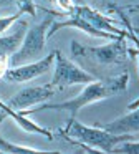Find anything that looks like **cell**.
Segmentation results:
<instances>
[{
  "label": "cell",
  "instance_id": "cell-1",
  "mask_svg": "<svg viewBox=\"0 0 139 154\" xmlns=\"http://www.w3.org/2000/svg\"><path fill=\"white\" fill-rule=\"evenodd\" d=\"M128 81H129V76L128 73H121L118 76H113V78H108L104 81H91V83L85 85L81 91L76 94L75 98L71 100H66L63 103H45L42 106H36V108H30V109H25V111H20L23 114H32V113H40V111H48V109H55V111H68L70 113V119H68V124L73 123L76 119V114L81 108L88 106L91 103H96V101H101V100H106L109 96H114V94H121L126 91L128 88Z\"/></svg>",
  "mask_w": 139,
  "mask_h": 154
},
{
  "label": "cell",
  "instance_id": "cell-2",
  "mask_svg": "<svg viewBox=\"0 0 139 154\" xmlns=\"http://www.w3.org/2000/svg\"><path fill=\"white\" fill-rule=\"evenodd\" d=\"M63 134L70 143H79L81 146H88L89 151L99 152H113L116 146L134 139L132 133H111L101 126H85L76 119L65 128Z\"/></svg>",
  "mask_w": 139,
  "mask_h": 154
},
{
  "label": "cell",
  "instance_id": "cell-3",
  "mask_svg": "<svg viewBox=\"0 0 139 154\" xmlns=\"http://www.w3.org/2000/svg\"><path fill=\"white\" fill-rule=\"evenodd\" d=\"M56 15H65V14H56V12H48L45 18L40 23L33 25L28 28L23 43L15 53L10 57V68L12 66H18L23 63H30V61H36L40 60L43 50H45V43H46V37H48V30L53 25Z\"/></svg>",
  "mask_w": 139,
  "mask_h": 154
},
{
  "label": "cell",
  "instance_id": "cell-4",
  "mask_svg": "<svg viewBox=\"0 0 139 154\" xmlns=\"http://www.w3.org/2000/svg\"><path fill=\"white\" fill-rule=\"evenodd\" d=\"M71 51L75 57H83L93 60L99 65H118L128 58L129 48L126 43V37H118L108 45L101 47H83L78 42H71Z\"/></svg>",
  "mask_w": 139,
  "mask_h": 154
},
{
  "label": "cell",
  "instance_id": "cell-5",
  "mask_svg": "<svg viewBox=\"0 0 139 154\" xmlns=\"http://www.w3.org/2000/svg\"><path fill=\"white\" fill-rule=\"evenodd\" d=\"M53 66H55V73H53L51 85L56 90H63L71 85H88L96 80L91 73L85 71L76 63L65 58L61 51L58 50H55V65Z\"/></svg>",
  "mask_w": 139,
  "mask_h": 154
},
{
  "label": "cell",
  "instance_id": "cell-6",
  "mask_svg": "<svg viewBox=\"0 0 139 154\" xmlns=\"http://www.w3.org/2000/svg\"><path fill=\"white\" fill-rule=\"evenodd\" d=\"M53 65H55V51H51V53H48L46 57L40 58L36 61H30V63L8 68L5 80L12 81V83H26V81L35 80V78L45 75L46 71H50Z\"/></svg>",
  "mask_w": 139,
  "mask_h": 154
},
{
  "label": "cell",
  "instance_id": "cell-7",
  "mask_svg": "<svg viewBox=\"0 0 139 154\" xmlns=\"http://www.w3.org/2000/svg\"><path fill=\"white\" fill-rule=\"evenodd\" d=\"M56 91L58 90H56L51 83L42 85V86H28V88L20 90L15 96L10 98V100L7 101V104L15 111H25V109H28L30 106L45 103L46 100L55 96Z\"/></svg>",
  "mask_w": 139,
  "mask_h": 154
},
{
  "label": "cell",
  "instance_id": "cell-8",
  "mask_svg": "<svg viewBox=\"0 0 139 154\" xmlns=\"http://www.w3.org/2000/svg\"><path fill=\"white\" fill-rule=\"evenodd\" d=\"M68 15H76V17L86 20L88 23H91L93 27L99 28V30H104L108 33H113L116 37H126L128 38V30H122L119 28V23L113 18L106 17L104 14L94 10V8L88 7V5H75L73 10L70 12Z\"/></svg>",
  "mask_w": 139,
  "mask_h": 154
},
{
  "label": "cell",
  "instance_id": "cell-9",
  "mask_svg": "<svg viewBox=\"0 0 139 154\" xmlns=\"http://www.w3.org/2000/svg\"><path fill=\"white\" fill-rule=\"evenodd\" d=\"M26 32H28V22L18 20L15 23V30L8 35H0V55L10 58L23 43Z\"/></svg>",
  "mask_w": 139,
  "mask_h": 154
},
{
  "label": "cell",
  "instance_id": "cell-10",
  "mask_svg": "<svg viewBox=\"0 0 139 154\" xmlns=\"http://www.w3.org/2000/svg\"><path fill=\"white\" fill-rule=\"evenodd\" d=\"M101 128L111 131V133H139V106L134 109H129L128 114L111 121V123L101 124Z\"/></svg>",
  "mask_w": 139,
  "mask_h": 154
},
{
  "label": "cell",
  "instance_id": "cell-11",
  "mask_svg": "<svg viewBox=\"0 0 139 154\" xmlns=\"http://www.w3.org/2000/svg\"><path fill=\"white\" fill-rule=\"evenodd\" d=\"M0 152H5V154H46V152H53V151H43V149H35V147L18 146V144H13L10 141H7L0 134Z\"/></svg>",
  "mask_w": 139,
  "mask_h": 154
},
{
  "label": "cell",
  "instance_id": "cell-12",
  "mask_svg": "<svg viewBox=\"0 0 139 154\" xmlns=\"http://www.w3.org/2000/svg\"><path fill=\"white\" fill-rule=\"evenodd\" d=\"M23 14H25V12L18 8V12H17V14H13V15H7V17H0V35L5 33V32L8 30V28L12 27V25H15L17 22H18L20 18L23 17Z\"/></svg>",
  "mask_w": 139,
  "mask_h": 154
},
{
  "label": "cell",
  "instance_id": "cell-13",
  "mask_svg": "<svg viewBox=\"0 0 139 154\" xmlns=\"http://www.w3.org/2000/svg\"><path fill=\"white\" fill-rule=\"evenodd\" d=\"M114 154H139V141H126L113 149Z\"/></svg>",
  "mask_w": 139,
  "mask_h": 154
},
{
  "label": "cell",
  "instance_id": "cell-14",
  "mask_svg": "<svg viewBox=\"0 0 139 154\" xmlns=\"http://www.w3.org/2000/svg\"><path fill=\"white\" fill-rule=\"evenodd\" d=\"M8 68H10V58L2 57V55H0V80H2V78H5Z\"/></svg>",
  "mask_w": 139,
  "mask_h": 154
},
{
  "label": "cell",
  "instance_id": "cell-15",
  "mask_svg": "<svg viewBox=\"0 0 139 154\" xmlns=\"http://www.w3.org/2000/svg\"><path fill=\"white\" fill-rule=\"evenodd\" d=\"M129 53H132L136 58H137V61H139V47L136 48V50H129ZM137 106H139V98H137V100H134L132 103H129L128 108H129V109H134V108H137Z\"/></svg>",
  "mask_w": 139,
  "mask_h": 154
},
{
  "label": "cell",
  "instance_id": "cell-16",
  "mask_svg": "<svg viewBox=\"0 0 139 154\" xmlns=\"http://www.w3.org/2000/svg\"><path fill=\"white\" fill-rule=\"evenodd\" d=\"M13 0H0V7H5V5H8V4H12Z\"/></svg>",
  "mask_w": 139,
  "mask_h": 154
},
{
  "label": "cell",
  "instance_id": "cell-17",
  "mask_svg": "<svg viewBox=\"0 0 139 154\" xmlns=\"http://www.w3.org/2000/svg\"><path fill=\"white\" fill-rule=\"evenodd\" d=\"M93 2H99V0H93Z\"/></svg>",
  "mask_w": 139,
  "mask_h": 154
}]
</instances>
